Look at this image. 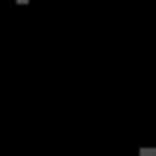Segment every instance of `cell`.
Wrapping results in <instances>:
<instances>
[{
	"label": "cell",
	"mask_w": 156,
	"mask_h": 156,
	"mask_svg": "<svg viewBox=\"0 0 156 156\" xmlns=\"http://www.w3.org/2000/svg\"><path fill=\"white\" fill-rule=\"evenodd\" d=\"M16 4H33V0H16Z\"/></svg>",
	"instance_id": "cell-2"
},
{
	"label": "cell",
	"mask_w": 156,
	"mask_h": 156,
	"mask_svg": "<svg viewBox=\"0 0 156 156\" xmlns=\"http://www.w3.org/2000/svg\"><path fill=\"white\" fill-rule=\"evenodd\" d=\"M136 156H156V148H140V152H136Z\"/></svg>",
	"instance_id": "cell-1"
}]
</instances>
